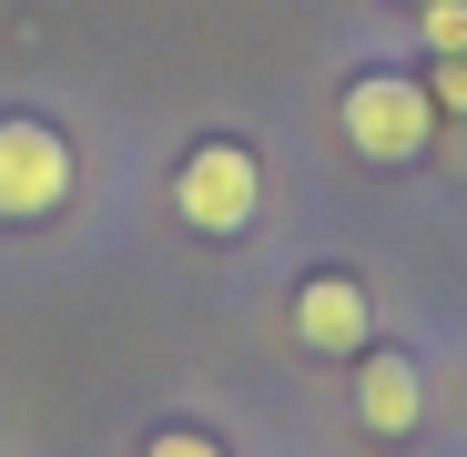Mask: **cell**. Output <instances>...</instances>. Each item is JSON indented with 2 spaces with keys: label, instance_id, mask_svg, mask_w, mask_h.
<instances>
[{
  "label": "cell",
  "instance_id": "obj_1",
  "mask_svg": "<svg viewBox=\"0 0 467 457\" xmlns=\"http://www.w3.org/2000/svg\"><path fill=\"white\" fill-rule=\"evenodd\" d=\"M336 122H346V152L356 163H376V173H397V163H417V152L437 142V92H427V71H356V82L336 92Z\"/></svg>",
  "mask_w": 467,
  "mask_h": 457
},
{
  "label": "cell",
  "instance_id": "obj_2",
  "mask_svg": "<svg viewBox=\"0 0 467 457\" xmlns=\"http://www.w3.org/2000/svg\"><path fill=\"white\" fill-rule=\"evenodd\" d=\"M173 213H183V234L234 244V234L265 213V152H254L244 132H203V142H183V163H173Z\"/></svg>",
  "mask_w": 467,
  "mask_h": 457
},
{
  "label": "cell",
  "instance_id": "obj_3",
  "mask_svg": "<svg viewBox=\"0 0 467 457\" xmlns=\"http://www.w3.org/2000/svg\"><path fill=\"white\" fill-rule=\"evenodd\" d=\"M82 193V152L51 112H0V223H51Z\"/></svg>",
  "mask_w": 467,
  "mask_h": 457
},
{
  "label": "cell",
  "instance_id": "obj_4",
  "mask_svg": "<svg viewBox=\"0 0 467 457\" xmlns=\"http://www.w3.org/2000/svg\"><path fill=\"white\" fill-rule=\"evenodd\" d=\"M285 336H295L305 356H366V346H376V295H366V275H346V265L295 275V295H285Z\"/></svg>",
  "mask_w": 467,
  "mask_h": 457
},
{
  "label": "cell",
  "instance_id": "obj_5",
  "mask_svg": "<svg viewBox=\"0 0 467 457\" xmlns=\"http://www.w3.org/2000/svg\"><path fill=\"white\" fill-rule=\"evenodd\" d=\"M356 427L366 437H417L427 427V366L407 346H366L356 356Z\"/></svg>",
  "mask_w": 467,
  "mask_h": 457
},
{
  "label": "cell",
  "instance_id": "obj_6",
  "mask_svg": "<svg viewBox=\"0 0 467 457\" xmlns=\"http://www.w3.org/2000/svg\"><path fill=\"white\" fill-rule=\"evenodd\" d=\"M142 457H234V447H223L203 417H163V427L142 437Z\"/></svg>",
  "mask_w": 467,
  "mask_h": 457
},
{
  "label": "cell",
  "instance_id": "obj_7",
  "mask_svg": "<svg viewBox=\"0 0 467 457\" xmlns=\"http://www.w3.org/2000/svg\"><path fill=\"white\" fill-rule=\"evenodd\" d=\"M417 21H427V61L467 51V0H417Z\"/></svg>",
  "mask_w": 467,
  "mask_h": 457
},
{
  "label": "cell",
  "instance_id": "obj_8",
  "mask_svg": "<svg viewBox=\"0 0 467 457\" xmlns=\"http://www.w3.org/2000/svg\"><path fill=\"white\" fill-rule=\"evenodd\" d=\"M427 92H437V112H467V51L457 61H427Z\"/></svg>",
  "mask_w": 467,
  "mask_h": 457
}]
</instances>
